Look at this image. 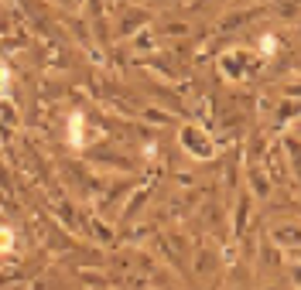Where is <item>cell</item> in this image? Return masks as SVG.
<instances>
[{"label":"cell","instance_id":"4","mask_svg":"<svg viewBox=\"0 0 301 290\" xmlns=\"http://www.w3.org/2000/svg\"><path fill=\"white\" fill-rule=\"evenodd\" d=\"M260 48H264L267 55H274V51H278V38H274V34H267L264 41H260Z\"/></svg>","mask_w":301,"mask_h":290},{"label":"cell","instance_id":"3","mask_svg":"<svg viewBox=\"0 0 301 290\" xmlns=\"http://www.w3.org/2000/svg\"><path fill=\"white\" fill-rule=\"evenodd\" d=\"M7 86H11V72H7V65H0V96L7 99Z\"/></svg>","mask_w":301,"mask_h":290},{"label":"cell","instance_id":"1","mask_svg":"<svg viewBox=\"0 0 301 290\" xmlns=\"http://www.w3.org/2000/svg\"><path fill=\"white\" fill-rule=\"evenodd\" d=\"M69 140L76 147H82V113H72V120H69Z\"/></svg>","mask_w":301,"mask_h":290},{"label":"cell","instance_id":"2","mask_svg":"<svg viewBox=\"0 0 301 290\" xmlns=\"http://www.w3.org/2000/svg\"><path fill=\"white\" fill-rule=\"evenodd\" d=\"M14 249V232L7 225H0V253H11Z\"/></svg>","mask_w":301,"mask_h":290}]
</instances>
